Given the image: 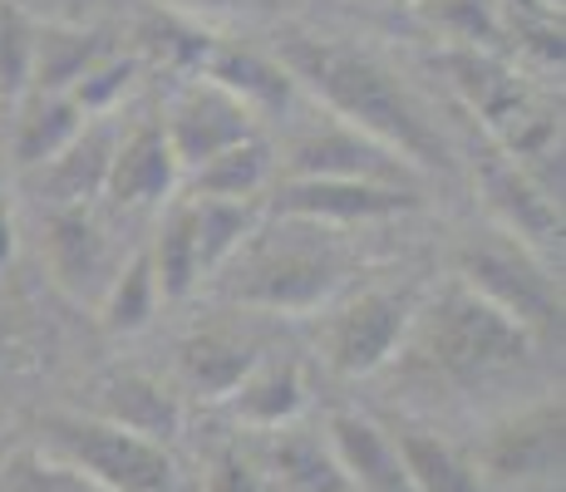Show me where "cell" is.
<instances>
[{"mask_svg":"<svg viewBox=\"0 0 566 492\" xmlns=\"http://www.w3.org/2000/svg\"><path fill=\"white\" fill-rule=\"evenodd\" d=\"M281 70L296 80L331 118L345 128L375 138L389 153L409 163L413 172H449L453 153L449 138L439 134V118L423 108V98L389 70L379 54L355 50L335 35H311V30H291L276 40Z\"/></svg>","mask_w":566,"mask_h":492,"instance_id":"obj_1","label":"cell"},{"mask_svg":"<svg viewBox=\"0 0 566 492\" xmlns=\"http://www.w3.org/2000/svg\"><path fill=\"white\" fill-rule=\"evenodd\" d=\"M532 355V335L503 311L473 295L463 281H449L413 311L405 345L389 365L419 389H473L517 369Z\"/></svg>","mask_w":566,"mask_h":492,"instance_id":"obj_2","label":"cell"},{"mask_svg":"<svg viewBox=\"0 0 566 492\" xmlns=\"http://www.w3.org/2000/svg\"><path fill=\"white\" fill-rule=\"evenodd\" d=\"M222 271V295L247 311H315L340 291L345 257L331 227L281 217V227L247 237Z\"/></svg>","mask_w":566,"mask_h":492,"instance_id":"obj_3","label":"cell"},{"mask_svg":"<svg viewBox=\"0 0 566 492\" xmlns=\"http://www.w3.org/2000/svg\"><path fill=\"white\" fill-rule=\"evenodd\" d=\"M40 448L70 463L104 492H168L172 458L168 448L118 429L99 414H40Z\"/></svg>","mask_w":566,"mask_h":492,"instance_id":"obj_4","label":"cell"},{"mask_svg":"<svg viewBox=\"0 0 566 492\" xmlns=\"http://www.w3.org/2000/svg\"><path fill=\"white\" fill-rule=\"evenodd\" d=\"M453 281H463L473 295H483L493 311H503L513 325L537 341H552L562 331V286L542 257H532L522 242L493 232V237H468L453 261Z\"/></svg>","mask_w":566,"mask_h":492,"instance_id":"obj_5","label":"cell"},{"mask_svg":"<svg viewBox=\"0 0 566 492\" xmlns=\"http://www.w3.org/2000/svg\"><path fill=\"white\" fill-rule=\"evenodd\" d=\"M413 311H419V295L399 286H365L345 295V301H335L315 321L321 359L335 375H350V379L379 375L395 359V349L405 345Z\"/></svg>","mask_w":566,"mask_h":492,"instance_id":"obj_6","label":"cell"},{"mask_svg":"<svg viewBox=\"0 0 566 492\" xmlns=\"http://www.w3.org/2000/svg\"><path fill=\"white\" fill-rule=\"evenodd\" d=\"M281 178H340V182H389V188H413L419 172L399 153H389L375 138L345 128L340 118L321 114L306 128L286 138V153L276 158Z\"/></svg>","mask_w":566,"mask_h":492,"instance_id":"obj_7","label":"cell"},{"mask_svg":"<svg viewBox=\"0 0 566 492\" xmlns=\"http://www.w3.org/2000/svg\"><path fill=\"white\" fill-rule=\"evenodd\" d=\"M566 409L562 394H542V399L522 404L483 429L478 439L473 468H483L497 483H542V478L562 473V448H566Z\"/></svg>","mask_w":566,"mask_h":492,"instance_id":"obj_8","label":"cell"},{"mask_svg":"<svg viewBox=\"0 0 566 492\" xmlns=\"http://www.w3.org/2000/svg\"><path fill=\"white\" fill-rule=\"evenodd\" d=\"M158 124H163V138H168L172 158H178L182 178L198 172L202 163H212L217 153L256 138V114L252 108H247L242 98L227 94L222 84L202 80V74H192V80L172 94L168 114H163Z\"/></svg>","mask_w":566,"mask_h":492,"instance_id":"obj_9","label":"cell"},{"mask_svg":"<svg viewBox=\"0 0 566 492\" xmlns=\"http://www.w3.org/2000/svg\"><path fill=\"white\" fill-rule=\"evenodd\" d=\"M419 188H389V182H340V178H281L271 188V212L311 227H360L385 217L413 212Z\"/></svg>","mask_w":566,"mask_h":492,"instance_id":"obj_10","label":"cell"},{"mask_svg":"<svg viewBox=\"0 0 566 492\" xmlns=\"http://www.w3.org/2000/svg\"><path fill=\"white\" fill-rule=\"evenodd\" d=\"M478 188H483V202L503 237L522 242L532 257L562 247V202H552L513 158L488 153L483 168H478Z\"/></svg>","mask_w":566,"mask_h":492,"instance_id":"obj_11","label":"cell"},{"mask_svg":"<svg viewBox=\"0 0 566 492\" xmlns=\"http://www.w3.org/2000/svg\"><path fill=\"white\" fill-rule=\"evenodd\" d=\"M266 355L261 335L242 315H217V321H198L178 345V375L188 389L207 394V399H227L247 379V369Z\"/></svg>","mask_w":566,"mask_h":492,"instance_id":"obj_12","label":"cell"},{"mask_svg":"<svg viewBox=\"0 0 566 492\" xmlns=\"http://www.w3.org/2000/svg\"><path fill=\"white\" fill-rule=\"evenodd\" d=\"M45 257H50L54 281L74 301H99L108 291V281H114V271L124 266L114 242H108L104 222L90 207H54L50 227H45Z\"/></svg>","mask_w":566,"mask_h":492,"instance_id":"obj_13","label":"cell"},{"mask_svg":"<svg viewBox=\"0 0 566 492\" xmlns=\"http://www.w3.org/2000/svg\"><path fill=\"white\" fill-rule=\"evenodd\" d=\"M182 182V168L172 158L168 138H163L158 118H138L134 128H124L108 158V178H104V197H114L118 207H154L168 202Z\"/></svg>","mask_w":566,"mask_h":492,"instance_id":"obj_14","label":"cell"},{"mask_svg":"<svg viewBox=\"0 0 566 492\" xmlns=\"http://www.w3.org/2000/svg\"><path fill=\"white\" fill-rule=\"evenodd\" d=\"M99 419L118 423V429L138 433V439L168 448L182 433V399L163 379L144 375V369H124L94 385V409Z\"/></svg>","mask_w":566,"mask_h":492,"instance_id":"obj_15","label":"cell"},{"mask_svg":"<svg viewBox=\"0 0 566 492\" xmlns=\"http://www.w3.org/2000/svg\"><path fill=\"white\" fill-rule=\"evenodd\" d=\"M227 404H232V414L242 423H252V429H291V423L301 419V409H306V369H301L296 355L266 349V355L247 369L242 385L227 394Z\"/></svg>","mask_w":566,"mask_h":492,"instance_id":"obj_16","label":"cell"},{"mask_svg":"<svg viewBox=\"0 0 566 492\" xmlns=\"http://www.w3.org/2000/svg\"><path fill=\"white\" fill-rule=\"evenodd\" d=\"M325 443H331V458L340 463L350 492H409L395 439L365 414H335Z\"/></svg>","mask_w":566,"mask_h":492,"instance_id":"obj_17","label":"cell"},{"mask_svg":"<svg viewBox=\"0 0 566 492\" xmlns=\"http://www.w3.org/2000/svg\"><path fill=\"white\" fill-rule=\"evenodd\" d=\"M202 80L222 84V90L232 98H242L252 114H286L301 94L296 80L281 70L276 54H256L247 45H227V40H217L212 54H207Z\"/></svg>","mask_w":566,"mask_h":492,"instance_id":"obj_18","label":"cell"},{"mask_svg":"<svg viewBox=\"0 0 566 492\" xmlns=\"http://www.w3.org/2000/svg\"><path fill=\"white\" fill-rule=\"evenodd\" d=\"M114 144H118V128L104 124V118H90V124L80 128V138H74L60 158H50L45 168H40V188H50L54 207H84L90 197L104 192Z\"/></svg>","mask_w":566,"mask_h":492,"instance_id":"obj_19","label":"cell"},{"mask_svg":"<svg viewBox=\"0 0 566 492\" xmlns=\"http://www.w3.org/2000/svg\"><path fill=\"white\" fill-rule=\"evenodd\" d=\"M104 30L90 25H35V70H30V94H70L99 60H108Z\"/></svg>","mask_w":566,"mask_h":492,"instance_id":"obj_20","label":"cell"},{"mask_svg":"<svg viewBox=\"0 0 566 492\" xmlns=\"http://www.w3.org/2000/svg\"><path fill=\"white\" fill-rule=\"evenodd\" d=\"M15 118V158L20 168H45L50 158H60L64 148L80 138V128L90 124L80 104L70 94H25Z\"/></svg>","mask_w":566,"mask_h":492,"instance_id":"obj_21","label":"cell"},{"mask_svg":"<svg viewBox=\"0 0 566 492\" xmlns=\"http://www.w3.org/2000/svg\"><path fill=\"white\" fill-rule=\"evenodd\" d=\"M389 439H395L409 492H483L473 458H463L459 448L443 443L439 433L399 429V433H389Z\"/></svg>","mask_w":566,"mask_h":492,"instance_id":"obj_22","label":"cell"},{"mask_svg":"<svg viewBox=\"0 0 566 492\" xmlns=\"http://www.w3.org/2000/svg\"><path fill=\"white\" fill-rule=\"evenodd\" d=\"M266 478V492H350L340 463L331 458V443L311 433H281L266 448V463H256Z\"/></svg>","mask_w":566,"mask_h":492,"instance_id":"obj_23","label":"cell"},{"mask_svg":"<svg viewBox=\"0 0 566 492\" xmlns=\"http://www.w3.org/2000/svg\"><path fill=\"white\" fill-rule=\"evenodd\" d=\"M148 266H154L163 301H182V295H192L202 286V251H198V227H192L188 197L163 217L154 247H148Z\"/></svg>","mask_w":566,"mask_h":492,"instance_id":"obj_24","label":"cell"},{"mask_svg":"<svg viewBox=\"0 0 566 492\" xmlns=\"http://www.w3.org/2000/svg\"><path fill=\"white\" fill-rule=\"evenodd\" d=\"M271 148L261 138H247V144L217 153L212 163H202L198 172H188L192 197H222V202H256V192H266L271 182Z\"/></svg>","mask_w":566,"mask_h":492,"instance_id":"obj_25","label":"cell"},{"mask_svg":"<svg viewBox=\"0 0 566 492\" xmlns=\"http://www.w3.org/2000/svg\"><path fill=\"white\" fill-rule=\"evenodd\" d=\"M192 227H198V251H202V276L222 271L227 261L242 251V242L256 232V202H222V197H192Z\"/></svg>","mask_w":566,"mask_h":492,"instance_id":"obj_26","label":"cell"},{"mask_svg":"<svg viewBox=\"0 0 566 492\" xmlns=\"http://www.w3.org/2000/svg\"><path fill=\"white\" fill-rule=\"evenodd\" d=\"M154 305H158V281H154V266H148V251H138V257H128L124 266L114 271L108 291L99 295L104 331H114V335L144 331Z\"/></svg>","mask_w":566,"mask_h":492,"instance_id":"obj_27","label":"cell"},{"mask_svg":"<svg viewBox=\"0 0 566 492\" xmlns=\"http://www.w3.org/2000/svg\"><path fill=\"white\" fill-rule=\"evenodd\" d=\"M0 492H104L84 473H74L70 463H60L40 443H25L15 453L0 458Z\"/></svg>","mask_w":566,"mask_h":492,"instance_id":"obj_28","label":"cell"},{"mask_svg":"<svg viewBox=\"0 0 566 492\" xmlns=\"http://www.w3.org/2000/svg\"><path fill=\"white\" fill-rule=\"evenodd\" d=\"M30 70H35V20L0 0V108L30 94Z\"/></svg>","mask_w":566,"mask_h":492,"instance_id":"obj_29","label":"cell"},{"mask_svg":"<svg viewBox=\"0 0 566 492\" xmlns=\"http://www.w3.org/2000/svg\"><path fill=\"white\" fill-rule=\"evenodd\" d=\"M144 45L154 54H163L172 70L202 74V64H207V54H212L217 35H207V30H198L192 20H182V15H154L144 25Z\"/></svg>","mask_w":566,"mask_h":492,"instance_id":"obj_30","label":"cell"},{"mask_svg":"<svg viewBox=\"0 0 566 492\" xmlns=\"http://www.w3.org/2000/svg\"><path fill=\"white\" fill-rule=\"evenodd\" d=\"M138 70H144V64H138L134 54H108V60H99L80 84H74L70 98H74V104H80L90 118H99V114H108V108H114L128 90H134Z\"/></svg>","mask_w":566,"mask_h":492,"instance_id":"obj_31","label":"cell"},{"mask_svg":"<svg viewBox=\"0 0 566 492\" xmlns=\"http://www.w3.org/2000/svg\"><path fill=\"white\" fill-rule=\"evenodd\" d=\"M429 15L439 20L463 50H483L503 35V30H497V0H433Z\"/></svg>","mask_w":566,"mask_h":492,"instance_id":"obj_32","label":"cell"},{"mask_svg":"<svg viewBox=\"0 0 566 492\" xmlns=\"http://www.w3.org/2000/svg\"><path fill=\"white\" fill-rule=\"evenodd\" d=\"M202 492H266L256 458H247L242 448H217L212 463H207Z\"/></svg>","mask_w":566,"mask_h":492,"instance_id":"obj_33","label":"cell"},{"mask_svg":"<svg viewBox=\"0 0 566 492\" xmlns=\"http://www.w3.org/2000/svg\"><path fill=\"white\" fill-rule=\"evenodd\" d=\"M35 25H84V15L94 10V0H6Z\"/></svg>","mask_w":566,"mask_h":492,"instance_id":"obj_34","label":"cell"},{"mask_svg":"<svg viewBox=\"0 0 566 492\" xmlns=\"http://www.w3.org/2000/svg\"><path fill=\"white\" fill-rule=\"evenodd\" d=\"M15 257V212H10V197L0 192V266H10Z\"/></svg>","mask_w":566,"mask_h":492,"instance_id":"obj_35","label":"cell"},{"mask_svg":"<svg viewBox=\"0 0 566 492\" xmlns=\"http://www.w3.org/2000/svg\"><path fill=\"white\" fill-rule=\"evenodd\" d=\"M182 10H266L271 0H172Z\"/></svg>","mask_w":566,"mask_h":492,"instance_id":"obj_36","label":"cell"},{"mask_svg":"<svg viewBox=\"0 0 566 492\" xmlns=\"http://www.w3.org/2000/svg\"><path fill=\"white\" fill-rule=\"evenodd\" d=\"M6 341H10V331H6V321H0V349H6Z\"/></svg>","mask_w":566,"mask_h":492,"instance_id":"obj_37","label":"cell"},{"mask_svg":"<svg viewBox=\"0 0 566 492\" xmlns=\"http://www.w3.org/2000/svg\"><path fill=\"white\" fill-rule=\"evenodd\" d=\"M542 6H552V10H562V0H542Z\"/></svg>","mask_w":566,"mask_h":492,"instance_id":"obj_38","label":"cell"}]
</instances>
